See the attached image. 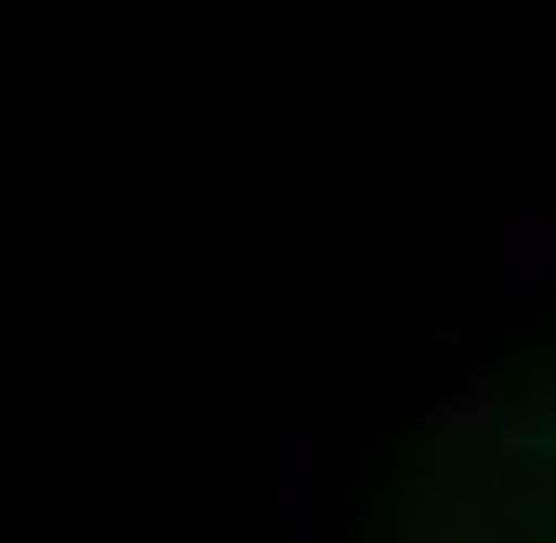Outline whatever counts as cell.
<instances>
[{
  "label": "cell",
  "mask_w": 556,
  "mask_h": 543,
  "mask_svg": "<svg viewBox=\"0 0 556 543\" xmlns=\"http://www.w3.org/2000/svg\"><path fill=\"white\" fill-rule=\"evenodd\" d=\"M340 543H462V489L434 476H394V489H353L340 503Z\"/></svg>",
  "instance_id": "cell-2"
},
{
  "label": "cell",
  "mask_w": 556,
  "mask_h": 543,
  "mask_svg": "<svg viewBox=\"0 0 556 543\" xmlns=\"http://www.w3.org/2000/svg\"><path fill=\"white\" fill-rule=\"evenodd\" d=\"M489 286L503 299H556V204H503L489 217Z\"/></svg>",
  "instance_id": "cell-3"
},
{
  "label": "cell",
  "mask_w": 556,
  "mask_h": 543,
  "mask_svg": "<svg viewBox=\"0 0 556 543\" xmlns=\"http://www.w3.org/2000/svg\"><path fill=\"white\" fill-rule=\"evenodd\" d=\"M530 543H556V530H530Z\"/></svg>",
  "instance_id": "cell-5"
},
{
  "label": "cell",
  "mask_w": 556,
  "mask_h": 543,
  "mask_svg": "<svg viewBox=\"0 0 556 543\" xmlns=\"http://www.w3.org/2000/svg\"><path fill=\"white\" fill-rule=\"evenodd\" d=\"M271 543H326V449L313 434L271 449Z\"/></svg>",
  "instance_id": "cell-4"
},
{
  "label": "cell",
  "mask_w": 556,
  "mask_h": 543,
  "mask_svg": "<svg viewBox=\"0 0 556 543\" xmlns=\"http://www.w3.org/2000/svg\"><path fill=\"white\" fill-rule=\"evenodd\" d=\"M516 421H530V407H516V367H503V353H476L448 394H421V407H407L421 462H434V449H516Z\"/></svg>",
  "instance_id": "cell-1"
}]
</instances>
